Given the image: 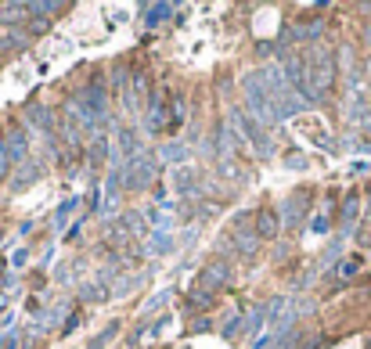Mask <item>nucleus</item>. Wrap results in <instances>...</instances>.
I'll return each mask as SVG.
<instances>
[{
    "label": "nucleus",
    "mask_w": 371,
    "mask_h": 349,
    "mask_svg": "<svg viewBox=\"0 0 371 349\" xmlns=\"http://www.w3.org/2000/svg\"><path fill=\"white\" fill-rule=\"evenodd\" d=\"M263 83H267L270 101H274V108H277V115H282V119L306 108V101L299 98V90L289 83V76H285L282 69H263Z\"/></svg>",
    "instance_id": "f257e3e1"
},
{
    "label": "nucleus",
    "mask_w": 371,
    "mask_h": 349,
    "mask_svg": "<svg viewBox=\"0 0 371 349\" xmlns=\"http://www.w3.org/2000/svg\"><path fill=\"white\" fill-rule=\"evenodd\" d=\"M245 98H249V115L260 122V126H274L277 119V108H274V101H270V90H267V83H263V72H253V76H245Z\"/></svg>",
    "instance_id": "f03ea898"
},
{
    "label": "nucleus",
    "mask_w": 371,
    "mask_h": 349,
    "mask_svg": "<svg viewBox=\"0 0 371 349\" xmlns=\"http://www.w3.org/2000/svg\"><path fill=\"white\" fill-rule=\"evenodd\" d=\"M122 170V184L130 187V191H144V187L156 180L159 173V155H137V158H127V163L119 166Z\"/></svg>",
    "instance_id": "7ed1b4c3"
},
{
    "label": "nucleus",
    "mask_w": 371,
    "mask_h": 349,
    "mask_svg": "<svg viewBox=\"0 0 371 349\" xmlns=\"http://www.w3.org/2000/svg\"><path fill=\"white\" fill-rule=\"evenodd\" d=\"M80 105H83V112L90 115V122L101 130V122H105V112H108V87H105V80L101 76H94L87 83V90H83V98H80Z\"/></svg>",
    "instance_id": "20e7f679"
},
{
    "label": "nucleus",
    "mask_w": 371,
    "mask_h": 349,
    "mask_svg": "<svg viewBox=\"0 0 371 349\" xmlns=\"http://www.w3.org/2000/svg\"><path fill=\"white\" fill-rule=\"evenodd\" d=\"M227 277H231V263L216 256V260H209V263L202 267L195 288H199V292H206V296H216V292H220L224 284H227Z\"/></svg>",
    "instance_id": "39448f33"
},
{
    "label": "nucleus",
    "mask_w": 371,
    "mask_h": 349,
    "mask_svg": "<svg viewBox=\"0 0 371 349\" xmlns=\"http://www.w3.org/2000/svg\"><path fill=\"white\" fill-rule=\"evenodd\" d=\"M231 122H234L238 130H241L245 137H249V141H253V144H256V148H260L263 155H270V151H274L270 137L263 134V126H260V122H256V119H253L249 112H245V108H234V112H231Z\"/></svg>",
    "instance_id": "423d86ee"
},
{
    "label": "nucleus",
    "mask_w": 371,
    "mask_h": 349,
    "mask_svg": "<svg viewBox=\"0 0 371 349\" xmlns=\"http://www.w3.org/2000/svg\"><path fill=\"white\" fill-rule=\"evenodd\" d=\"M170 126V101L163 90H151V108H148V134H166Z\"/></svg>",
    "instance_id": "0eeeda50"
},
{
    "label": "nucleus",
    "mask_w": 371,
    "mask_h": 349,
    "mask_svg": "<svg viewBox=\"0 0 371 349\" xmlns=\"http://www.w3.org/2000/svg\"><path fill=\"white\" fill-rule=\"evenodd\" d=\"M306 209H310V191H296V195L282 205V224H285V227H299L303 216H306Z\"/></svg>",
    "instance_id": "6e6552de"
},
{
    "label": "nucleus",
    "mask_w": 371,
    "mask_h": 349,
    "mask_svg": "<svg viewBox=\"0 0 371 349\" xmlns=\"http://www.w3.org/2000/svg\"><path fill=\"white\" fill-rule=\"evenodd\" d=\"M277 227H282V220H277V212H274V209H256V212H253V231H256V238H260V241L274 238V234H277Z\"/></svg>",
    "instance_id": "1a4fd4ad"
},
{
    "label": "nucleus",
    "mask_w": 371,
    "mask_h": 349,
    "mask_svg": "<svg viewBox=\"0 0 371 349\" xmlns=\"http://www.w3.org/2000/svg\"><path fill=\"white\" fill-rule=\"evenodd\" d=\"M108 155H112V148H108V134H101V130H98L94 137H90V144H87V163L98 170V166H105V163H108Z\"/></svg>",
    "instance_id": "9d476101"
},
{
    "label": "nucleus",
    "mask_w": 371,
    "mask_h": 349,
    "mask_svg": "<svg viewBox=\"0 0 371 349\" xmlns=\"http://www.w3.org/2000/svg\"><path fill=\"white\" fill-rule=\"evenodd\" d=\"M173 187H177V195H199V173L191 166H177L173 170Z\"/></svg>",
    "instance_id": "9b49d317"
},
{
    "label": "nucleus",
    "mask_w": 371,
    "mask_h": 349,
    "mask_svg": "<svg viewBox=\"0 0 371 349\" xmlns=\"http://www.w3.org/2000/svg\"><path fill=\"white\" fill-rule=\"evenodd\" d=\"M108 274H101V277H94V281H90L87 284V288H83V299H90V303H105L108 296H112V288H108Z\"/></svg>",
    "instance_id": "f8f14e48"
},
{
    "label": "nucleus",
    "mask_w": 371,
    "mask_h": 349,
    "mask_svg": "<svg viewBox=\"0 0 371 349\" xmlns=\"http://www.w3.org/2000/svg\"><path fill=\"white\" fill-rule=\"evenodd\" d=\"M144 94H148V72H144V69H137V72L130 76V94H127V101H130V105H127V108H137L134 101H141Z\"/></svg>",
    "instance_id": "ddd939ff"
},
{
    "label": "nucleus",
    "mask_w": 371,
    "mask_h": 349,
    "mask_svg": "<svg viewBox=\"0 0 371 349\" xmlns=\"http://www.w3.org/2000/svg\"><path fill=\"white\" fill-rule=\"evenodd\" d=\"M25 115L33 119L44 134H51V130H54V115H51V108H47V105H29V108H25Z\"/></svg>",
    "instance_id": "4468645a"
},
{
    "label": "nucleus",
    "mask_w": 371,
    "mask_h": 349,
    "mask_svg": "<svg viewBox=\"0 0 371 349\" xmlns=\"http://www.w3.org/2000/svg\"><path fill=\"white\" fill-rule=\"evenodd\" d=\"M119 148H122V163H127V158H137V155H141L137 134H134V130H119Z\"/></svg>",
    "instance_id": "2eb2a0df"
},
{
    "label": "nucleus",
    "mask_w": 371,
    "mask_h": 349,
    "mask_svg": "<svg viewBox=\"0 0 371 349\" xmlns=\"http://www.w3.org/2000/svg\"><path fill=\"white\" fill-rule=\"evenodd\" d=\"M4 144H8V151H11V158H15V163H25V134L22 130H11L8 137H4Z\"/></svg>",
    "instance_id": "dca6fc26"
},
{
    "label": "nucleus",
    "mask_w": 371,
    "mask_h": 349,
    "mask_svg": "<svg viewBox=\"0 0 371 349\" xmlns=\"http://www.w3.org/2000/svg\"><path fill=\"white\" fill-rule=\"evenodd\" d=\"M22 15H29V4H4V8H0V29L22 22Z\"/></svg>",
    "instance_id": "f3484780"
},
{
    "label": "nucleus",
    "mask_w": 371,
    "mask_h": 349,
    "mask_svg": "<svg viewBox=\"0 0 371 349\" xmlns=\"http://www.w3.org/2000/svg\"><path fill=\"white\" fill-rule=\"evenodd\" d=\"M37 177H40V166H37V163H25V166H22V173L11 180V187H15V191H22V187H25V184H33Z\"/></svg>",
    "instance_id": "a211bd4d"
},
{
    "label": "nucleus",
    "mask_w": 371,
    "mask_h": 349,
    "mask_svg": "<svg viewBox=\"0 0 371 349\" xmlns=\"http://www.w3.org/2000/svg\"><path fill=\"white\" fill-rule=\"evenodd\" d=\"M357 212H360V198L350 195V198L343 202V227H353V224H357Z\"/></svg>",
    "instance_id": "6ab92c4d"
},
{
    "label": "nucleus",
    "mask_w": 371,
    "mask_h": 349,
    "mask_svg": "<svg viewBox=\"0 0 371 349\" xmlns=\"http://www.w3.org/2000/svg\"><path fill=\"white\" fill-rule=\"evenodd\" d=\"M180 122H184V101L180 98H170V126H166V134H177Z\"/></svg>",
    "instance_id": "aec40b11"
},
{
    "label": "nucleus",
    "mask_w": 371,
    "mask_h": 349,
    "mask_svg": "<svg viewBox=\"0 0 371 349\" xmlns=\"http://www.w3.org/2000/svg\"><path fill=\"white\" fill-rule=\"evenodd\" d=\"M166 15H173L170 4H151V8H144V22H148V25H159Z\"/></svg>",
    "instance_id": "412c9836"
},
{
    "label": "nucleus",
    "mask_w": 371,
    "mask_h": 349,
    "mask_svg": "<svg viewBox=\"0 0 371 349\" xmlns=\"http://www.w3.org/2000/svg\"><path fill=\"white\" fill-rule=\"evenodd\" d=\"M11 170H15V158H11V151H8L4 137H0V180H8V177H11Z\"/></svg>",
    "instance_id": "4be33fe9"
},
{
    "label": "nucleus",
    "mask_w": 371,
    "mask_h": 349,
    "mask_svg": "<svg viewBox=\"0 0 371 349\" xmlns=\"http://www.w3.org/2000/svg\"><path fill=\"white\" fill-rule=\"evenodd\" d=\"M256 245H260L256 231H253V234H241V231H238V252H241V256H256Z\"/></svg>",
    "instance_id": "5701e85b"
},
{
    "label": "nucleus",
    "mask_w": 371,
    "mask_h": 349,
    "mask_svg": "<svg viewBox=\"0 0 371 349\" xmlns=\"http://www.w3.org/2000/svg\"><path fill=\"white\" fill-rule=\"evenodd\" d=\"M170 296H173V292H159L156 299H148V306H144V313H159V310H163V306L170 303Z\"/></svg>",
    "instance_id": "b1692460"
},
{
    "label": "nucleus",
    "mask_w": 371,
    "mask_h": 349,
    "mask_svg": "<svg viewBox=\"0 0 371 349\" xmlns=\"http://www.w3.org/2000/svg\"><path fill=\"white\" fill-rule=\"evenodd\" d=\"M151 252H156V256L170 252V234H156V238H151Z\"/></svg>",
    "instance_id": "393cba45"
},
{
    "label": "nucleus",
    "mask_w": 371,
    "mask_h": 349,
    "mask_svg": "<svg viewBox=\"0 0 371 349\" xmlns=\"http://www.w3.org/2000/svg\"><path fill=\"white\" fill-rule=\"evenodd\" d=\"M159 158H166V163H173V158H184V148H180V144H166V148L159 151Z\"/></svg>",
    "instance_id": "a878e982"
},
{
    "label": "nucleus",
    "mask_w": 371,
    "mask_h": 349,
    "mask_svg": "<svg viewBox=\"0 0 371 349\" xmlns=\"http://www.w3.org/2000/svg\"><path fill=\"white\" fill-rule=\"evenodd\" d=\"M73 209H76V198H69L65 205H58V227H61V224H65V220H69V212H73Z\"/></svg>",
    "instance_id": "bb28decb"
},
{
    "label": "nucleus",
    "mask_w": 371,
    "mask_h": 349,
    "mask_svg": "<svg viewBox=\"0 0 371 349\" xmlns=\"http://www.w3.org/2000/svg\"><path fill=\"white\" fill-rule=\"evenodd\" d=\"M357 267H360L357 260H346L343 267H339V274H343V277H350V274H357Z\"/></svg>",
    "instance_id": "cd10ccee"
},
{
    "label": "nucleus",
    "mask_w": 371,
    "mask_h": 349,
    "mask_svg": "<svg viewBox=\"0 0 371 349\" xmlns=\"http://www.w3.org/2000/svg\"><path fill=\"white\" fill-rule=\"evenodd\" d=\"M0 47H8V33H4V29H0Z\"/></svg>",
    "instance_id": "c85d7f7f"
},
{
    "label": "nucleus",
    "mask_w": 371,
    "mask_h": 349,
    "mask_svg": "<svg viewBox=\"0 0 371 349\" xmlns=\"http://www.w3.org/2000/svg\"><path fill=\"white\" fill-rule=\"evenodd\" d=\"M0 277H4V260H0Z\"/></svg>",
    "instance_id": "c756f323"
}]
</instances>
